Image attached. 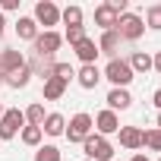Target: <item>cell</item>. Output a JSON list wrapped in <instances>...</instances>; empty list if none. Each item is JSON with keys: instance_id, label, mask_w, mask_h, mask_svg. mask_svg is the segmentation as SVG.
Here are the masks:
<instances>
[{"instance_id": "6da1fadb", "label": "cell", "mask_w": 161, "mask_h": 161, "mask_svg": "<svg viewBox=\"0 0 161 161\" xmlns=\"http://www.w3.org/2000/svg\"><path fill=\"white\" fill-rule=\"evenodd\" d=\"M133 76H136V73L130 69V63H126L123 57L108 60V66H104V73H101V79H108L114 89H126V86L133 82Z\"/></svg>"}, {"instance_id": "7a4b0ae2", "label": "cell", "mask_w": 161, "mask_h": 161, "mask_svg": "<svg viewBox=\"0 0 161 161\" xmlns=\"http://www.w3.org/2000/svg\"><path fill=\"white\" fill-rule=\"evenodd\" d=\"M92 133H95L92 114H73V117L66 120V130H63V136H66L69 142H86Z\"/></svg>"}, {"instance_id": "3957f363", "label": "cell", "mask_w": 161, "mask_h": 161, "mask_svg": "<svg viewBox=\"0 0 161 161\" xmlns=\"http://www.w3.org/2000/svg\"><path fill=\"white\" fill-rule=\"evenodd\" d=\"M63 44V35L60 32H38V38L32 41V51L38 60H54V54L60 51Z\"/></svg>"}, {"instance_id": "277c9868", "label": "cell", "mask_w": 161, "mask_h": 161, "mask_svg": "<svg viewBox=\"0 0 161 161\" xmlns=\"http://www.w3.org/2000/svg\"><path fill=\"white\" fill-rule=\"evenodd\" d=\"M117 35H120V41H139L142 35H145V22H142V16H136V13H123L120 19H117V29H114Z\"/></svg>"}, {"instance_id": "5b68a950", "label": "cell", "mask_w": 161, "mask_h": 161, "mask_svg": "<svg viewBox=\"0 0 161 161\" xmlns=\"http://www.w3.org/2000/svg\"><path fill=\"white\" fill-rule=\"evenodd\" d=\"M82 148H86V158H89V161H111V158H114L111 139H104V136H98V133H92V136L82 142Z\"/></svg>"}, {"instance_id": "8992f818", "label": "cell", "mask_w": 161, "mask_h": 161, "mask_svg": "<svg viewBox=\"0 0 161 161\" xmlns=\"http://www.w3.org/2000/svg\"><path fill=\"white\" fill-rule=\"evenodd\" d=\"M32 19L38 25H44V32H54V25H60V7L54 3V0H38Z\"/></svg>"}, {"instance_id": "52a82bcc", "label": "cell", "mask_w": 161, "mask_h": 161, "mask_svg": "<svg viewBox=\"0 0 161 161\" xmlns=\"http://www.w3.org/2000/svg\"><path fill=\"white\" fill-rule=\"evenodd\" d=\"M25 126V114L19 108H10L3 111V117H0V139H16Z\"/></svg>"}, {"instance_id": "ba28073f", "label": "cell", "mask_w": 161, "mask_h": 161, "mask_svg": "<svg viewBox=\"0 0 161 161\" xmlns=\"http://www.w3.org/2000/svg\"><path fill=\"white\" fill-rule=\"evenodd\" d=\"M92 123H95V133H98V136H104V139H108V136H114V133L120 130V117H117L114 111H108V108H104V111H98V114L92 117Z\"/></svg>"}, {"instance_id": "9c48e42d", "label": "cell", "mask_w": 161, "mask_h": 161, "mask_svg": "<svg viewBox=\"0 0 161 161\" xmlns=\"http://www.w3.org/2000/svg\"><path fill=\"white\" fill-rule=\"evenodd\" d=\"M22 66H25V57H22V51H13V47L0 51V73H3V76H10V73H19Z\"/></svg>"}, {"instance_id": "30bf717a", "label": "cell", "mask_w": 161, "mask_h": 161, "mask_svg": "<svg viewBox=\"0 0 161 161\" xmlns=\"http://www.w3.org/2000/svg\"><path fill=\"white\" fill-rule=\"evenodd\" d=\"M117 10L108 3V0H104V3H98L95 7V25H101V32H111V29H117Z\"/></svg>"}, {"instance_id": "8fae6325", "label": "cell", "mask_w": 161, "mask_h": 161, "mask_svg": "<svg viewBox=\"0 0 161 161\" xmlns=\"http://www.w3.org/2000/svg\"><path fill=\"white\" fill-rule=\"evenodd\" d=\"M117 136H120V145H123V148L136 152V148H142L145 130H139V126H120V130H117Z\"/></svg>"}, {"instance_id": "7c38bea8", "label": "cell", "mask_w": 161, "mask_h": 161, "mask_svg": "<svg viewBox=\"0 0 161 161\" xmlns=\"http://www.w3.org/2000/svg\"><path fill=\"white\" fill-rule=\"evenodd\" d=\"M108 111H126V108H133V95H130V89H111L108 92Z\"/></svg>"}, {"instance_id": "4fadbf2b", "label": "cell", "mask_w": 161, "mask_h": 161, "mask_svg": "<svg viewBox=\"0 0 161 161\" xmlns=\"http://www.w3.org/2000/svg\"><path fill=\"white\" fill-rule=\"evenodd\" d=\"M73 51H76L79 60H82V66H92V63L98 60V44H95V38H82Z\"/></svg>"}, {"instance_id": "5bb4252c", "label": "cell", "mask_w": 161, "mask_h": 161, "mask_svg": "<svg viewBox=\"0 0 161 161\" xmlns=\"http://www.w3.org/2000/svg\"><path fill=\"white\" fill-rule=\"evenodd\" d=\"M76 82L82 86L86 92H92V89L101 82V69H98L95 63H92V66H79V73H76Z\"/></svg>"}, {"instance_id": "9a60e30c", "label": "cell", "mask_w": 161, "mask_h": 161, "mask_svg": "<svg viewBox=\"0 0 161 161\" xmlns=\"http://www.w3.org/2000/svg\"><path fill=\"white\" fill-rule=\"evenodd\" d=\"M117 51H120V35L111 29V32H101V38H98V54H108L111 60L117 57Z\"/></svg>"}, {"instance_id": "2e32d148", "label": "cell", "mask_w": 161, "mask_h": 161, "mask_svg": "<svg viewBox=\"0 0 161 161\" xmlns=\"http://www.w3.org/2000/svg\"><path fill=\"white\" fill-rule=\"evenodd\" d=\"M63 130H66V117H63V114H57V111H54V114H47V117H44V123H41V133H44V136H63Z\"/></svg>"}, {"instance_id": "e0dca14e", "label": "cell", "mask_w": 161, "mask_h": 161, "mask_svg": "<svg viewBox=\"0 0 161 161\" xmlns=\"http://www.w3.org/2000/svg\"><path fill=\"white\" fill-rule=\"evenodd\" d=\"M16 35H19V41H35V38H38V22H35L32 16H19Z\"/></svg>"}, {"instance_id": "ac0fdd59", "label": "cell", "mask_w": 161, "mask_h": 161, "mask_svg": "<svg viewBox=\"0 0 161 161\" xmlns=\"http://www.w3.org/2000/svg\"><path fill=\"white\" fill-rule=\"evenodd\" d=\"M63 95H66V82L63 79H57V76L44 79V101H60Z\"/></svg>"}, {"instance_id": "d6986e66", "label": "cell", "mask_w": 161, "mask_h": 161, "mask_svg": "<svg viewBox=\"0 0 161 161\" xmlns=\"http://www.w3.org/2000/svg\"><path fill=\"white\" fill-rule=\"evenodd\" d=\"M82 19H86L82 7H66V10H60V22H63L66 29H76V25H82Z\"/></svg>"}, {"instance_id": "ffe728a7", "label": "cell", "mask_w": 161, "mask_h": 161, "mask_svg": "<svg viewBox=\"0 0 161 161\" xmlns=\"http://www.w3.org/2000/svg\"><path fill=\"white\" fill-rule=\"evenodd\" d=\"M29 79H32V69H29V63H25L19 73H10V76L3 79V86H10V89H25Z\"/></svg>"}, {"instance_id": "44dd1931", "label": "cell", "mask_w": 161, "mask_h": 161, "mask_svg": "<svg viewBox=\"0 0 161 161\" xmlns=\"http://www.w3.org/2000/svg\"><path fill=\"white\" fill-rule=\"evenodd\" d=\"M126 63H130V69H133V73H148V69H152V54L136 51V54H133Z\"/></svg>"}, {"instance_id": "7402d4cb", "label": "cell", "mask_w": 161, "mask_h": 161, "mask_svg": "<svg viewBox=\"0 0 161 161\" xmlns=\"http://www.w3.org/2000/svg\"><path fill=\"white\" fill-rule=\"evenodd\" d=\"M22 114H25V126H41V123H44V117H47V114H44V104H38V101H35V104H29Z\"/></svg>"}, {"instance_id": "603a6c76", "label": "cell", "mask_w": 161, "mask_h": 161, "mask_svg": "<svg viewBox=\"0 0 161 161\" xmlns=\"http://www.w3.org/2000/svg\"><path fill=\"white\" fill-rule=\"evenodd\" d=\"M19 139H22L29 148H38V145H41V139H44V133H41V126H22Z\"/></svg>"}, {"instance_id": "cb8c5ba5", "label": "cell", "mask_w": 161, "mask_h": 161, "mask_svg": "<svg viewBox=\"0 0 161 161\" xmlns=\"http://www.w3.org/2000/svg\"><path fill=\"white\" fill-rule=\"evenodd\" d=\"M152 32H161V3H152L148 10H145V19H142Z\"/></svg>"}, {"instance_id": "d4e9b609", "label": "cell", "mask_w": 161, "mask_h": 161, "mask_svg": "<svg viewBox=\"0 0 161 161\" xmlns=\"http://www.w3.org/2000/svg\"><path fill=\"white\" fill-rule=\"evenodd\" d=\"M51 76H57V79H63V82L69 86V79L76 76V69H73L69 63H60V60H54V66H51Z\"/></svg>"}, {"instance_id": "484cf974", "label": "cell", "mask_w": 161, "mask_h": 161, "mask_svg": "<svg viewBox=\"0 0 161 161\" xmlns=\"http://www.w3.org/2000/svg\"><path fill=\"white\" fill-rule=\"evenodd\" d=\"M60 148L57 145H38V152H35V161H60Z\"/></svg>"}, {"instance_id": "4316f807", "label": "cell", "mask_w": 161, "mask_h": 161, "mask_svg": "<svg viewBox=\"0 0 161 161\" xmlns=\"http://www.w3.org/2000/svg\"><path fill=\"white\" fill-rule=\"evenodd\" d=\"M142 145H145V148H152V152H161V130H158V126L145 130V139H142Z\"/></svg>"}, {"instance_id": "83f0119b", "label": "cell", "mask_w": 161, "mask_h": 161, "mask_svg": "<svg viewBox=\"0 0 161 161\" xmlns=\"http://www.w3.org/2000/svg\"><path fill=\"white\" fill-rule=\"evenodd\" d=\"M82 38H89V35H86V25H76V29H66V32H63V41H69L73 47L82 41Z\"/></svg>"}, {"instance_id": "f1b7e54d", "label": "cell", "mask_w": 161, "mask_h": 161, "mask_svg": "<svg viewBox=\"0 0 161 161\" xmlns=\"http://www.w3.org/2000/svg\"><path fill=\"white\" fill-rule=\"evenodd\" d=\"M19 10V0H0V13H16Z\"/></svg>"}, {"instance_id": "f546056e", "label": "cell", "mask_w": 161, "mask_h": 161, "mask_svg": "<svg viewBox=\"0 0 161 161\" xmlns=\"http://www.w3.org/2000/svg\"><path fill=\"white\" fill-rule=\"evenodd\" d=\"M152 69H155V73H158V76H161V51H158V54H155V57H152Z\"/></svg>"}, {"instance_id": "4dcf8cb0", "label": "cell", "mask_w": 161, "mask_h": 161, "mask_svg": "<svg viewBox=\"0 0 161 161\" xmlns=\"http://www.w3.org/2000/svg\"><path fill=\"white\" fill-rule=\"evenodd\" d=\"M152 104L161 111V89H155V92H152Z\"/></svg>"}, {"instance_id": "1f68e13d", "label": "cell", "mask_w": 161, "mask_h": 161, "mask_svg": "<svg viewBox=\"0 0 161 161\" xmlns=\"http://www.w3.org/2000/svg\"><path fill=\"white\" fill-rule=\"evenodd\" d=\"M3 32H7V19H3V13H0V38H3Z\"/></svg>"}, {"instance_id": "d6a6232c", "label": "cell", "mask_w": 161, "mask_h": 161, "mask_svg": "<svg viewBox=\"0 0 161 161\" xmlns=\"http://www.w3.org/2000/svg\"><path fill=\"white\" fill-rule=\"evenodd\" d=\"M130 161H148V158H145V155H139V152H136V155H133V158H130Z\"/></svg>"}, {"instance_id": "836d02e7", "label": "cell", "mask_w": 161, "mask_h": 161, "mask_svg": "<svg viewBox=\"0 0 161 161\" xmlns=\"http://www.w3.org/2000/svg\"><path fill=\"white\" fill-rule=\"evenodd\" d=\"M158 130H161V111H158Z\"/></svg>"}, {"instance_id": "e575fe53", "label": "cell", "mask_w": 161, "mask_h": 161, "mask_svg": "<svg viewBox=\"0 0 161 161\" xmlns=\"http://www.w3.org/2000/svg\"><path fill=\"white\" fill-rule=\"evenodd\" d=\"M3 79H7V76H3V73H0V86H3Z\"/></svg>"}, {"instance_id": "d590c367", "label": "cell", "mask_w": 161, "mask_h": 161, "mask_svg": "<svg viewBox=\"0 0 161 161\" xmlns=\"http://www.w3.org/2000/svg\"><path fill=\"white\" fill-rule=\"evenodd\" d=\"M0 117H3V104H0Z\"/></svg>"}, {"instance_id": "8d00e7d4", "label": "cell", "mask_w": 161, "mask_h": 161, "mask_svg": "<svg viewBox=\"0 0 161 161\" xmlns=\"http://www.w3.org/2000/svg\"><path fill=\"white\" fill-rule=\"evenodd\" d=\"M158 161H161V158H158Z\"/></svg>"}]
</instances>
